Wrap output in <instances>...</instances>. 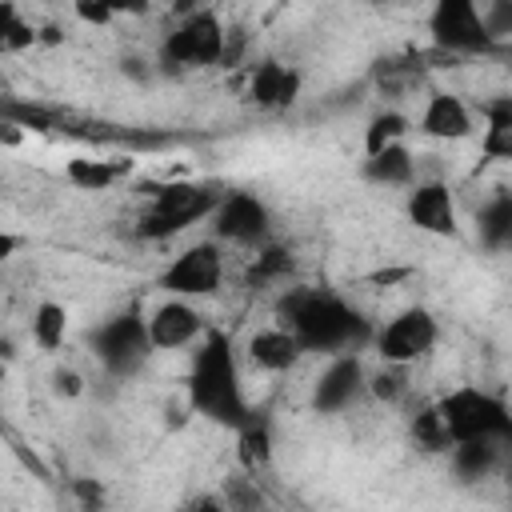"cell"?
Returning a JSON list of instances; mask_svg holds the SVG:
<instances>
[{
	"label": "cell",
	"mask_w": 512,
	"mask_h": 512,
	"mask_svg": "<svg viewBox=\"0 0 512 512\" xmlns=\"http://www.w3.org/2000/svg\"><path fill=\"white\" fill-rule=\"evenodd\" d=\"M224 280V256L212 240L204 244H192L184 248L164 272H160V288L168 296H184V300H200V296H212Z\"/></svg>",
	"instance_id": "cell-8"
},
{
	"label": "cell",
	"mask_w": 512,
	"mask_h": 512,
	"mask_svg": "<svg viewBox=\"0 0 512 512\" xmlns=\"http://www.w3.org/2000/svg\"><path fill=\"white\" fill-rule=\"evenodd\" d=\"M268 228H272V216H268L264 200H256L252 192L220 196L216 208H212V232H216V240H228V244H264L268 240Z\"/></svg>",
	"instance_id": "cell-10"
},
{
	"label": "cell",
	"mask_w": 512,
	"mask_h": 512,
	"mask_svg": "<svg viewBox=\"0 0 512 512\" xmlns=\"http://www.w3.org/2000/svg\"><path fill=\"white\" fill-rule=\"evenodd\" d=\"M0 380H4V360H0Z\"/></svg>",
	"instance_id": "cell-37"
},
{
	"label": "cell",
	"mask_w": 512,
	"mask_h": 512,
	"mask_svg": "<svg viewBox=\"0 0 512 512\" xmlns=\"http://www.w3.org/2000/svg\"><path fill=\"white\" fill-rule=\"evenodd\" d=\"M72 12L80 24H92V28H104L116 20V12L108 8V0H72Z\"/></svg>",
	"instance_id": "cell-30"
},
{
	"label": "cell",
	"mask_w": 512,
	"mask_h": 512,
	"mask_svg": "<svg viewBox=\"0 0 512 512\" xmlns=\"http://www.w3.org/2000/svg\"><path fill=\"white\" fill-rule=\"evenodd\" d=\"M300 96V72L280 60H260L248 76V100L256 108H288Z\"/></svg>",
	"instance_id": "cell-14"
},
{
	"label": "cell",
	"mask_w": 512,
	"mask_h": 512,
	"mask_svg": "<svg viewBox=\"0 0 512 512\" xmlns=\"http://www.w3.org/2000/svg\"><path fill=\"white\" fill-rule=\"evenodd\" d=\"M428 32H432V44L452 56H476L492 48L480 20V0H432Z\"/></svg>",
	"instance_id": "cell-7"
},
{
	"label": "cell",
	"mask_w": 512,
	"mask_h": 512,
	"mask_svg": "<svg viewBox=\"0 0 512 512\" xmlns=\"http://www.w3.org/2000/svg\"><path fill=\"white\" fill-rule=\"evenodd\" d=\"M292 272V256L280 248V244H264L260 252H256V260H252V268H248V284H276V280H284Z\"/></svg>",
	"instance_id": "cell-25"
},
{
	"label": "cell",
	"mask_w": 512,
	"mask_h": 512,
	"mask_svg": "<svg viewBox=\"0 0 512 512\" xmlns=\"http://www.w3.org/2000/svg\"><path fill=\"white\" fill-rule=\"evenodd\" d=\"M436 412L444 416L452 440H508L512 432L508 404L484 388H456L436 404Z\"/></svg>",
	"instance_id": "cell-3"
},
{
	"label": "cell",
	"mask_w": 512,
	"mask_h": 512,
	"mask_svg": "<svg viewBox=\"0 0 512 512\" xmlns=\"http://www.w3.org/2000/svg\"><path fill=\"white\" fill-rule=\"evenodd\" d=\"M64 176H68L76 188H84V192H104L108 184H116L120 168H116L112 160H96V156H72V160L64 164Z\"/></svg>",
	"instance_id": "cell-23"
},
{
	"label": "cell",
	"mask_w": 512,
	"mask_h": 512,
	"mask_svg": "<svg viewBox=\"0 0 512 512\" xmlns=\"http://www.w3.org/2000/svg\"><path fill=\"white\" fill-rule=\"evenodd\" d=\"M20 24V12H16V4L12 0H0V40L12 32Z\"/></svg>",
	"instance_id": "cell-34"
},
{
	"label": "cell",
	"mask_w": 512,
	"mask_h": 512,
	"mask_svg": "<svg viewBox=\"0 0 512 512\" xmlns=\"http://www.w3.org/2000/svg\"><path fill=\"white\" fill-rule=\"evenodd\" d=\"M480 152L488 160H508L512 156V100L496 96L484 104V132H480Z\"/></svg>",
	"instance_id": "cell-18"
},
{
	"label": "cell",
	"mask_w": 512,
	"mask_h": 512,
	"mask_svg": "<svg viewBox=\"0 0 512 512\" xmlns=\"http://www.w3.org/2000/svg\"><path fill=\"white\" fill-rule=\"evenodd\" d=\"M408 220L420 232L456 236L460 232V220H456V200H452L448 184L444 180H416L412 192H408Z\"/></svg>",
	"instance_id": "cell-13"
},
{
	"label": "cell",
	"mask_w": 512,
	"mask_h": 512,
	"mask_svg": "<svg viewBox=\"0 0 512 512\" xmlns=\"http://www.w3.org/2000/svg\"><path fill=\"white\" fill-rule=\"evenodd\" d=\"M108 8L116 16H144L152 8V0H108Z\"/></svg>",
	"instance_id": "cell-32"
},
{
	"label": "cell",
	"mask_w": 512,
	"mask_h": 512,
	"mask_svg": "<svg viewBox=\"0 0 512 512\" xmlns=\"http://www.w3.org/2000/svg\"><path fill=\"white\" fill-rule=\"evenodd\" d=\"M224 56V24L212 12H188L160 44V60L168 68H212Z\"/></svg>",
	"instance_id": "cell-5"
},
{
	"label": "cell",
	"mask_w": 512,
	"mask_h": 512,
	"mask_svg": "<svg viewBox=\"0 0 512 512\" xmlns=\"http://www.w3.org/2000/svg\"><path fill=\"white\" fill-rule=\"evenodd\" d=\"M8 356H12V344H8V340H0V360H8Z\"/></svg>",
	"instance_id": "cell-36"
},
{
	"label": "cell",
	"mask_w": 512,
	"mask_h": 512,
	"mask_svg": "<svg viewBox=\"0 0 512 512\" xmlns=\"http://www.w3.org/2000/svg\"><path fill=\"white\" fill-rule=\"evenodd\" d=\"M404 364H388L384 360V368L380 372H372V376H364V392L368 396H376V400H384V404H396L400 396H404Z\"/></svg>",
	"instance_id": "cell-27"
},
{
	"label": "cell",
	"mask_w": 512,
	"mask_h": 512,
	"mask_svg": "<svg viewBox=\"0 0 512 512\" xmlns=\"http://www.w3.org/2000/svg\"><path fill=\"white\" fill-rule=\"evenodd\" d=\"M404 132H408V120L388 108V112H380V116L368 120V128H364V152H380L384 144L404 140Z\"/></svg>",
	"instance_id": "cell-26"
},
{
	"label": "cell",
	"mask_w": 512,
	"mask_h": 512,
	"mask_svg": "<svg viewBox=\"0 0 512 512\" xmlns=\"http://www.w3.org/2000/svg\"><path fill=\"white\" fill-rule=\"evenodd\" d=\"M420 132L432 140H464L472 136V112L452 92H432L420 112Z\"/></svg>",
	"instance_id": "cell-15"
},
{
	"label": "cell",
	"mask_w": 512,
	"mask_h": 512,
	"mask_svg": "<svg viewBox=\"0 0 512 512\" xmlns=\"http://www.w3.org/2000/svg\"><path fill=\"white\" fill-rule=\"evenodd\" d=\"M476 228H480V244H484V248H492V252L508 248V244H512V196H508V192H496V196L480 208Z\"/></svg>",
	"instance_id": "cell-20"
},
{
	"label": "cell",
	"mask_w": 512,
	"mask_h": 512,
	"mask_svg": "<svg viewBox=\"0 0 512 512\" xmlns=\"http://www.w3.org/2000/svg\"><path fill=\"white\" fill-rule=\"evenodd\" d=\"M452 468L460 480H488L500 468V440H452Z\"/></svg>",
	"instance_id": "cell-19"
},
{
	"label": "cell",
	"mask_w": 512,
	"mask_h": 512,
	"mask_svg": "<svg viewBox=\"0 0 512 512\" xmlns=\"http://www.w3.org/2000/svg\"><path fill=\"white\" fill-rule=\"evenodd\" d=\"M300 340L288 332V328H260V332H252V340H248V360L256 364V368H264V372H284V368H292L296 360H300Z\"/></svg>",
	"instance_id": "cell-16"
},
{
	"label": "cell",
	"mask_w": 512,
	"mask_h": 512,
	"mask_svg": "<svg viewBox=\"0 0 512 512\" xmlns=\"http://www.w3.org/2000/svg\"><path fill=\"white\" fill-rule=\"evenodd\" d=\"M364 376L368 372H364V364H360L356 352H336L332 364L320 372V380L312 388V408L324 412V416L352 408L364 396Z\"/></svg>",
	"instance_id": "cell-12"
},
{
	"label": "cell",
	"mask_w": 512,
	"mask_h": 512,
	"mask_svg": "<svg viewBox=\"0 0 512 512\" xmlns=\"http://www.w3.org/2000/svg\"><path fill=\"white\" fill-rule=\"evenodd\" d=\"M412 440H416V448H424V452H448V448H452L448 424H444V416L436 412V404H428V408H420V412L412 416Z\"/></svg>",
	"instance_id": "cell-24"
},
{
	"label": "cell",
	"mask_w": 512,
	"mask_h": 512,
	"mask_svg": "<svg viewBox=\"0 0 512 512\" xmlns=\"http://www.w3.org/2000/svg\"><path fill=\"white\" fill-rule=\"evenodd\" d=\"M16 248H20V236L0 232V264H4V260H12V256H16Z\"/></svg>",
	"instance_id": "cell-35"
},
{
	"label": "cell",
	"mask_w": 512,
	"mask_h": 512,
	"mask_svg": "<svg viewBox=\"0 0 512 512\" xmlns=\"http://www.w3.org/2000/svg\"><path fill=\"white\" fill-rule=\"evenodd\" d=\"M480 20H484V32L488 40H504L512 32V0H488V8H480Z\"/></svg>",
	"instance_id": "cell-29"
},
{
	"label": "cell",
	"mask_w": 512,
	"mask_h": 512,
	"mask_svg": "<svg viewBox=\"0 0 512 512\" xmlns=\"http://www.w3.org/2000/svg\"><path fill=\"white\" fill-rule=\"evenodd\" d=\"M92 352H96V360H100L112 376H132V372H140V364L152 356L144 316H140V312H120V316L104 320V324L92 332Z\"/></svg>",
	"instance_id": "cell-6"
},
{
	"label": "cell",
	"mask_w": 512,
	"mask_h": 512,
	"mask_svg": "<svg viewBox=\"0 0 512 512\" xmlns=\"http://www.w3.org/2000/svg\"><path fill=\"white\" fill-rule=\"evenodd\" d=\"M436 336H440V324H436V316L428 308H404L372 340H376L380 360H388V364H412V360H420V356L432 352Z\"/></svg>",
	"instance_id": "cell-9"
},
{
	"label": "cell",
	"mask_w": 512,
	"mask_h": 512,
	"mask_svg": "<svg viewBox=\"0 0 512 512\" xmlns=\"http://www.w3.org/2000/svg\"><path fill=\"white\" fill-rule=\"evenodd\" d=\"M4 52H8V48H4V40H0V56H4Z\"/></svg>",
	"instance_id": "cell-38"
},
{
	"label": "cell",
	"mask_w": 512,
	"mask_h": 512,
	"mask_svg": "<svg viewBox=\"0 0 512 512\" xmlns=\"http://www.w3.org/2000/svg\"><path fill=\"white\" fill-rule=\"evenodd\" d=\"M52 388H56V396L76 400V396L84 392V380H80V372H76V368H56V372H52Z\"/></svg>",
	"instance_id": "cell-31"
},
{
	"label": "cell",
	"mask_w": 512,
	"mask_h": 512,
	"mask_svg": "<svg viewBox=\"0 0 512 512\" xmlns=\"http://www.w3.org/2000/svg\"><path fill=\"white\" fill-rule=\"evenodd\" d=\"M188 400L200 416L240 428L252 412L240 388V368H236V352L232 340L224 332H208L200 352L192 356V372H188Z\"/></svg>",
	"instance_id": "cell-2"
},
{
	"label": "cell",
	"mask_w": 512,
	"mask_h": 512,
	"mask_svg": "<svg viewBox=\"0 0 512 512\" xmlns=\"http://www.w3.org/2000/svg\"><path fill=\"white\" fill-rule=\"evenodd\" d=\"M216 200H220V192L200 188V184H164V188L152 196V204L144 208L136 232H140L144 240H168V236L184 232L188 224L212 216Z\"/></svg>",
	"instance_id": "cell-4"
},
{
	"label": "cell",
	"mask_w": 512,
	"mask_h": 512,
	"mask_svg": "<svg viewBox=\"0 0 512 512\" xmlns=\"http://www.w3.org/2000/svg\"><path fill=\"white\" fill-rule=\"evenodd\" d=\"M0 120H12V124H20L24 132H44V128L52 124V116H48L44 108H36V104H24V100H12V104H4V108H0Z\"/></svg>",
	"instance_id": "cell-28"
},
{
	"label": "cell",
	"mask_w": 512,
	"mask_h": 512,
	"mask_svg": "<svg viewBox=\"0 0 512 512\" xmlns=\"http://www.w3.org/2000/svg\"><path fill=\"white\" fill-rule=\"evenodd\" d=\"M280 320L304 352H356L372 336L368 320L324 288H288L280 300Z\"/></svg>",
	"instance_id": "cell-1"
},
{
	"label": "cell",
	"mask_w": 512,
	"mask_h": 512,
	"mask_svg": "<svg viewBox=\"0 0 512 512\" xmlns=\"http://www.w3.org/2000/svg\"><path fill=\"white\" fill-rule=\"evenodd\" d=\"M120 72L132 76V80H148V76H152V68H148L140 56H124V60H120Z\"/></svg>",
	"instance_id": "cell-33"
},
{
	"label": "cell",
	"mask_w": 512,
	"mask_h": 512,
	"mask_svg": "<svg viewBox=\"0 0 512 512\" xmlns=\"http://www.w3.org/2000/svg\"><path fill=\"white\" fill-rule=\"evenodd\" d=\"M364 180L384 184V188H404V184H412V180H416V160H412V152L404 148V140L384 144L380 152H368V160H364Z\"/></svg>",
	"instance_id": "cell-17"
},
{
	"label": "cell",
	"mask_w": 512,
	"mask_h": 512,
	"mask_svg": "<svg viewBox=\"0 0 512 512\" xmlns=\"http://www.w3.org/2000/svg\"><path fill=\"white\" fill-rule=\"evenodd\" d=\"M144 328H148L152 352H176V348H188L192 340H200L204 316H200L184 296H172V300L156 304V308L144 316Z\"/></svg>",
	"instance_id": "cell-11"
},
{
	"label": "cell",
	"mask_w": 512,
	"mask_h": 512,
	"mask_svg": "<svg viewBox=\"0 0 512 512\" xmlns=\"http://www.w3.org/2000/svg\"><path fill=\"white\" fill-rule=\"evenodd\" d=\"M236 432H240V436H236V456H240V464H244L248 472L268 468V460H272V432H268V424L256 420V416H248Z\"/></svg>",
	"instance_id": "cell-21"
},
{
	"label": "cell",
	"mask_w": 512,
	"mask_h": 512,
	"mask_svg": "<svg viewBox=\"0 0 512 512\" xmlns=\"http://www.w3.org/2000/svg\"><path fill=\"white\" fill-rule=\"evenodd\" d=\"M64 336H68V312H64V304H56V300L36 304V312H32V340H36V348L40 352H56L64 344Z\"/></svg>",
	"instance_id": "cell-22"
}]
</instances>
